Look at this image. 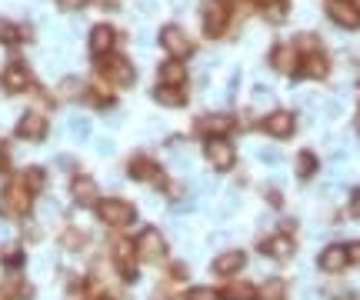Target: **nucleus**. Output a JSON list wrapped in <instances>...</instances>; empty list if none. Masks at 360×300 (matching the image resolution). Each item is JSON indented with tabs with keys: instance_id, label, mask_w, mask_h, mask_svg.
Masks as SVG:
<instances>
[{
	"instance_id": "obj_26",
	"label": "nucleus",
	"mask_w": 360,
	"mask_h": 300,
	"mask_svg": "<svg viewBox=\"0 0 360 300\" xmlns=\"http://www.w3.org/2000/svg\"><path fill=\"white\" fill-rule=\"evenodd\" d=\"M20 180L27 184V190H30V194H37V190L47 184V174H44V167H27L23 174H20Z\"/></svg>"
},
{
	"instance_id": "obj_20",
	"label": "nucleus",
	"mask_w": 360,
	"mask_h": 300,
	"mask_svg": "<svg viewBox=\"0 0 360 300\" xmlns=\"http://www.w3.org/2000/svg\"><path fill=\"white\" fill-rule=\"evenodd\" d=\"M327 71H330V60L321 54V50H314V54H307L303 57V67L297 71V77H314V80H323L327 77Z\"/></svg>"
},
{
	"instance_id": "obj_9",
	"label": "nucleus",
	"mask_w": 360,
	"mask_h": 300,
	"mask_svg": "<svg viewBox=\"0 0 360 300\" xmlns=\"http://www.w3.org/2000/svg\"><path fill=\"white\" fill-rule=\"evenodd\" d=\"M114 44H117V30L111 24H97L91 30V57L94 60H104V57L114 54Z\"/></svg>"
},
{
	"instance_id": "obj_34",
	"label": "nucleus",
	"mask_w": 360,
	"mask_h": 300,
	"mask_svg": "<svg viewBox=\"0 0 360 300\" xmlns=\"http://www.w3.org/2000/svg\"><path fill=\"white\" fill-rule=\"evenodd\" d=\"M347 250H350V261H357V263H360V241H357V244H350Z\"/></svg>"
},
{
	"instance_id": "obj_11",
	"label": "nucleus",
	"mask_w": 360,
	"mask_h": 300,
	"mask_svg": "<svg viewBox=\"0 0 360 300\" xmlns=\"http://www.w3.org/2000/svg\"><path fill=\"white\" fill-rule=\"evenodd\" d=\"M327 14L334 17L337 27H347V30L360 27V10L350 3V0H330V3H327Z\"/></svg>"
},
{
	"instance_id": "obj_15",
	"label": "nucleus",
	"mask_w": 360,
	"mask_h": 300,
	"mask_svg": "<svg viewBox=\"0 0 360 300\" xmlns=\"http://www.w3.org/2000/svg\"><path fill=\"white\" fill-rule=\"evenodd\" d=\"M70 197H74L77 207H87L97 200V180L94 177H87V174H77L74 180H70Z\"/></svg>"
},
{
	"instance_id": "obj_2",
	"label": "nucleus",
	"mask_w": 360,
	"mask_h": 300,
	"mask_svg": "<svg viewBox=\"0 0 360 300\" xmlns=\"http://www.w3.org/2000/svg\"><path fill=\"white\" fill-rule=\"evenodd\" d=\"M97 217L107 227L120 230V227H131L133 221H137V207H133L131 200H124V197H107V200L97 204Z\"/></svg>"
},
{
	"instance_id": "obj_10",
	"label": "nucleus",
	"mask_w": 360,
	"mask_h": 300,
	"mask_svg": "<svg viewBox=\"0 0 360 300\" xmlns=\"http://www.w3.org/2000/svg\"><path fill=\"white\" fill-rule=\"evenodd\" d=\"M17 137L20 140H44L47 137V117L37 111H27L17 124Z\"/></svg>"
},
{
	"instance_id": "obj_35",
	"label": "nucleus",
	"mask_w": 360,
	"mask_h": 300,
	"mask_svg": "<svg viewBox=\"0 0 360 300\" xmlns=\"http://www.w3.org/2000/svg\"><path fill=\"white\" fill-rule=\"evenodd\" d=\"M7 167V144H3V140H0V170Z\"/></svg>"
},
{
	"instance_id": "obj_3",
	"label": "nucleus",
	"mask_w": 360,
	"mask_h": 300,
	"mask_svg": "<svg viewBox=\"0 0 360 300\" xmlns=\"http://www.w3.org/2000/svg\"><path fill=\"white\" fill-rule=\"evenodd\" d=\"M97 71H100V77H104V84H111L114 91L117 87H131L133 80H137L133 64L120 54H111V57H104V60H97Z\"/></svg>"
},
{
	"instance_id": "obj_22",
	"label": "nucleus",
	"mask_w": 360,
	"mask_h": 300,
	"mask_svg": "<svg viewBox=\"0 0 360 300\" xmlns=\"http://www.w3.org/2000/svg\"><path fill=\"white\" fill-rule=\"evenodd\" d=\"M114 261L117 267L124 270V277H133V257H137V244H131V241H117L114 244Z\"/></svg>"
},
{
	"instance_id": "obj_24",
	"label": "nucleus",
	"mask_w": 360,
	"mask_h": 300,
	"mask_svg": "<svg viewBox=\"0 0 360 300\" xmlns=\"http://www.w3.org/2000/svg\"><path fill=\"white\" fill-rule=\"evenodd\" d=\"M153 100H157V104H164V107H184V104H187V97H184L180 87H164V84H157Z\"/></svg>"
},
{
	"instance_id": "obj_32",
	"label": "nucleus",
	"mask_w": 360,
	"mask_h": 300,
	"mask_svg": "<svg viewBox=\"0 0 360 300\" xmlns=\"http://www.w3.org/2000/svg\"><path fill=\"white\" fill-rule=\"evenodd\" d=\"M3 263H7V267H20V263H23V254H20V250H10V254L3 257Z\"/></svg>"
},
{
	"instance_id": "obj_8",
	"label": "nucleus",
	"mask_w": 360,
	"mask_h": 300,
	"mask_svg": "<svg viewBox=\"0 0 360 300\" xmlns=\"http://www.w3.org/2000/svg\"><path fill=\"white\" fill-rule=\"evenodd\" d=\"M34 84V74L27 71V64H7L3 71H0V91H7V94H20V91H27Z\"/></svg>"
},
{
	"instance_id": "obj_21",
	"label": "nucleus",
	"mask_w": 360,
	"mask_h": 300,
	"mask_svg": "<svg viewBox=\"0 0 360 300\" xmlns=\"http://www.w3.org/2000/svg\"><path fill=\"white\" fill-rule=\"evenodd\" d=\"M160 84L164 87H184L187 84V71L180 60H164L160 64Z\"/></svg>"
},
{
	"instance_id": "obj_12",
	"label": "nucleus",
	"mask_w": 360,
	"mask_h": 300,
	"mask_svg": "<svg viewBox=\"0 0 360 300\" xmlns=\"http://www.w3.org/2000/svg\"><path fill=\"white\" fill-rule=\"evenodd\" d=\"M301 54H297V47H294V40L290 44H277L274 50H270V64H274V71H284V74H297V64Z\"/></svg>"
},
{
	"instance_id": "obj_6",
	"label": "nucleus",
	"mask_w": 360,
	"mask_h": 300,
	"mask_svg": "<svg viewBox=\"0 0 360 300\" xmlns=\"http://www.w3.org/2000/svg\"><path fill=\"white\" fill-rule=\"evenodd\" d=\"M204 157H207V164L214 170H230L234 167V160H237V153H234L227 137H207V144H204Z\"/></svg>"
},
{
	"instance_id": "obj_38",
	"label": "nucleus",
	"mask_w": 360,
	"mask_h": 300,
	"mask_svg": "<svg viewBox=\"0 0 360 300\" xmlns=\"http://www.w3.org/2000/svg\"><path fill=\"white\" fill-rule=\"evenodd\" d=\"M357 131H360V113H357Z\"/></svg>"
},
{
	"instance_id": "obj_13",
	"label": "nucleus",
	"mask_w": 360,
	"mask_h": 300,
	"mask_svg": "<svg viewBox=\"0 0 360 300\" xmlns=\"http://www.w3.org/2000/svg\"><path fill=\"white\" fill-rule=\"evenodd\" d=\"M294 124H297V117L294 113H287V111H274L270 117H264V127L270 137H277V140H287L290 133H294Z\"/></svg>"
},
{
	"instance_id": "obj_29",
	"label": "nucleus",
	"mask_w": 360,
	"mask_h": 300,
	"mask_svg": "<svg viewBox=\"0 0 360 300\" xmlns=\"http://www.w3.org/2000/svg\"><path fill=\"white\" fill-rule=\"evenodd\" d=\"M267 20H274V24H284V14H287V7H284V0H281V3H267Z\"/></svg>"
},
{
	"instance_id": "obj_16",
	"label": "nucleus",
	"mask_w": 360,
	"mask_h": 300,
	"mask_svg": "<svg viewBox=\"0 0 360 300\" xmlns=\"http://www.w3.org/2000/svg\"><path fill=\"white\" fill-rule=\"evenodd\" d=\"M244 263H247L244 250H227V254H220V257L214 261V274H217V277H234L237 270H244Z\"/></svg>"
},
{
	"instance_id": "obj_28",
	"label": "nucleus",
	"mask_w": 360,
	"mask_h": 300,
	"mask_svg": "<svg viewBox=\"0 0 360 300\" xmlns=\"http://www.w3.org/2000/svg\"><path fill=\"white\" fill-rule=\"evenodd\" d=\"M284 297V281H267V287L260 290V300H281Z\"/></svg>"
},
{
	"instance_id": "obj_31",
	"label": "nucleus",
	"mask_w": 360,
	"mask_h": 300,
	"mask_svg": "<svg viewBox=\"0 0 360 300\" xmlns=\"http://www.w3.org/2000/svg\"><path fill=\"white\" fill-rule=\"evenodd\" d=\"M84 3H91V0H57L60 10H80Z\"/></svg>"
},
{
	"instance_id": "obj_23",
	"label": "nucleus",
	"mask_w": 360,
	"mask_h": 300,
	"mask_svg": "<svg viewBox=\"0 0 360 300\" xmlns=\"http://www.w3.org/2000/svg\"><path fill=\"white\" fill-rule=\"evenodd\" d=\"M220 300H260V290L254 283H227L220 290Z\"/></svg>"
},
{
	"instance_id": "obj_19",
	"label": "nucleus",
	"mask_w": 360,
	"mask_h": 300,
	"mask_svg": "<svg viewBox=\"0 0 360 300\" xmlns=\"http://www.w3.org/2000/svg\"><path fill=\"white\" fill-rule=\"evenodd\" d=\"M267 257H277V261H287V257H294V237L290 234H274L270 241L260 244Z\"/></svg>"
},
{
	"instance_id": "obj_7",
	"label": "nucleus",
	"mask_w": 360,
	"mask_h": 300,
	"mask_svg": "<svg viewBox=\"0 0 360 300\" xmlns=\"http://www.w3.org/2000/svg\"><path fill=\"white\" fill-rule=\"evenodd\" d=\"M230 27V3H224V0H214V3H207V10H204V34L207 37H224Z\"/></svg>"
},
{
	"instance_id": "obj_14",
	"label": "nucleus",
	"mask_w": 360,
	"mask_h": 300,
	"mask_svg": "<svg viewBox=\"0 0 360 300\" xmlns=\"http://www.w3.org/2000/svg\"><path fill=\"white\" fill-rule=\"evenodd\" d=\"M347 263H350V250L341 247V244H330L327 250H321V261H317V267L327 270V274H341Z\"/></svg>"
},
{
	"instance_id": "obj_5",
	"label": "nucleus",
	"mask_w": 360,
	"mask_h": 300,
	"mask_svg": "<svg viewBox=\"0 0 360 300\" xmlns=\"http://www.w3.org/2000/svg\"><path fill=\"white\" fill-rule=\"evenodd\" d=\"M137 257L147 263H157L167 257V241H164V234H160L157 227H147V230L137 237Z\"/></svg>"
},
{
	"instance_id": "obj_39",
	"label": "nucleus",
	"mask_w": 360,
	"mask_h": 300,
	"mask_svg": "<svg viewBox=\"0 0 360 300\" xmlns=\"http://www.w3.org/2000/svg\"><path fill=\"white\" fill-rule=\"evenodd\" d=\"M224 3H227V0H224Z\"/></svg>"
},
{
	"instance_id": "obj_18",
	"label": "nucleus",
	"mask_w": 360,
	"mask_h": 300,
	"mask_svg": "<svg viewBox=\"0 0 360 300\" xmlns=\"http://www.w3.org/2000/svg\"><path fill=\"white\" fill-rule=\"evenodd\" d=\"M127 170H131L133 180H160V177H164L160 167L153 164L147 153H137V157H131V167H127Z\"/></svg>"
},
{
	"instance_id": "obj_30",
	"label": "nucleus",
	"mask_w": 360,
	"mask_h": 300,
	"mask_svg": "<svg viewBox=\"0 0 360 300\" xmlns=\"http://www.w3.org/2000/svg\"><path fill=\"white\" fill-rule=\"evenodd\" d=\"M187 300H220V294L214 287H193L187 294Z\"/></svg>"
},
{
	"instance_id": "obj_33",
	"label": "nucleus",
	"mask_w": 360,
	"mask_h": 300,
	"mask_svg": "<svg viewBox=\"0 0 360 300\" xmlns=\"http://www.w3.org/2000/svg\"><path fill=\"white\" fill-rule=\"evenodd\" d=\"M350 214H354V221H360V190H354V197H350Z\"/></svg>"
},
{
	"instance_id": "obj_17",
	"label": "nucleus",
	"mask_w": 360,
	"mask_h": 300,
	"mask_svg": "<svg viewBox=\"0 0 360 300\" xmlns=\"http://www.w3.org/2000/svg\"><path fill=\"white\" fill-rule=\"evenodd\" d=\"M230 127L234 124H230V117H224V113H207V117L197 120V133H204V137H227Z\"/></svg>"
},
{
	"instance_id": "obj_37",
	"label": "nucleus",
	"mask_w": 360,
	"mask_h": 300,
	"mask_svg": "<svg viewBox=\"0 0 360 300\" xmlns=\"http://www.w3.org/2000/svg\"><path fill=\"white\" fill-rule=\"evenodd\" d=\"M264 3H281V0H264Z\"/></svg>"
},
{
	"instance_id": "obj_25",
	"label": "nucleus",
	"mask_w": 360,
	"mask_h": 300,
	"mask_svg": "<svg viewBox=\"0 0 360 300\" xmlns=\"http://www.w3.org/2000/svg\"><path fill=\"white\" fill-rule=\"evenodd\" d=\"M314 174H317V157L310 150H301V157H297V177L301 180H310Z\"/></svg>"
},
{
	"instance_id": "obj_27",
	"label": "nucleus",
	"mask_w": 360,
	"mask_h": 300,
	"mask_svg": "<svg viewBox=\"0 0 360 300\" xmlns=\"http://www.w3.org/2000/svg\"><path fill=\"white\" fill-rule=\"evenodd\" d=\"M60 244L67 247V250H80V247L87 244V234H84L80 227H67V230L60 234Z\"/></svg>"
},
{
	"instance_id": "obj_4",
	"label": "nucleus",
	"mask_w": 360,
	"mask_h": 300,
	"mask_svg": "<svg viewBox=\"0 0 360 300\" xmlns=\"http://www.w3.org/2000/svg\"><path fill=\"white\" fill-rule=\"evenodd\" d=\"M160 47L167 50L171 60H187V57L193 54V40H190L180 27H173V24H167V27L160 30Z\"/></svg>"
},
{
	"instance_id": "obj_1",
	"label": "nucleus",
	"mask_w": 360,
	"mask_h": 300,
	"mask_svg": "<svg viewBox=\"0 0 360 300\" xmlns=\"http://www.w3.org/2000/svg\"><path fill=\"white\" fill-rule=\"evenodd\" d=\"M30 204H34V194L27 190V184L14 177L7 190L0 194V217H7V221H20V217H27L30 214Z\"/></svg>"
},
{
	"instance_id": "obj_36",
	"label": "nucleus",
	"mask_w": 360,
	"mask_h": 300,
	"mask_svg": "<svg viewBox=\"0 0 360 300\" xmlns=\"http://www.w3.org/2000/svg\"><path fill=\"white\" fill-rule=\"evenodd\" d=\"M350 3H354V7H357V10H360V0H350Z\"/></svg>"
}]
</instances>
